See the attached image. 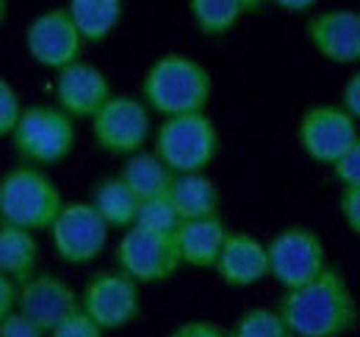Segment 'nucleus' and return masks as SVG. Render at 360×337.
I'll use <instances>...</instances> for the list:
<instances>
[{"mask_svg":"<svg viewBox=\"0 0 360 337\" xmlns=\"http://www.w3.org/2000/svg\"><path fill=\"white\" fill-rule=\"evenodd\" d=\"M341 111H347L352 119L360 117V75H349V81L344 84V91H341Z\"/></svg>","mask_w":360,"mask_h":337,"instance_id":"2f4dec72","label":"nucleus"},{"mask_svg":"<svg viewBox=\"0 0 360 337\" xmlns=\"http://www.w3.org/2000/svg\"><path fill=\"white\" fill-rule=\"evenodd\" d=\"M3 20H6V3L0 0V25H3Z\"/></svg>","mask_w":360,"mask_h":337,"instance_id":"f704fd0d","label":"nucleus"},{"mask_svg":"<svg viewBox=\"0 0 360 337\" xmlns=\"http://www.w3.org/2000/svg\"><path fill=\"white\" fill-rule=\"evenodd\" d=\"M136 230H144V232H158V235H175V230L180 227V218L172 202L167 197H158V199H144L139 202V211L134 218Z\"/></svg>","mask_w":360,"mask_h":337,"instance_id":"b1692460","label":"nucleus"},{"mask_svg":"<svg viewBox=\"0 0 360 337\" xmlns=\"http://www.w3.org/2000/svg\"><path fill=\"white\" fill-rule=\"evenodd\" d=\"M64 208L58 185L37 166H17L0 177V224L25 232L50 230Z\"/></svg>","mask_w":360,"mask_h":337,"instance_id":"7ed1b4c3","label":"nucleus"},{"mask_svg":"<svg viewBox=\"0 0 360 337\" xmlns=\"http://www.w3.org/2000/svg\"><path fill=\"white\" fill-rule=\"evenodd\" d=\"M25 44L37 64L56 72L75 64L84 50V39L75 31L67 8H50L39 14L25 31Z\"/></svg>","mask_w":360,"mask_h":337,"instance_id":"f8f14e48","label":"nucleus"},{"mask_svg":"<svg viewBox=\"0 0 360 337\" xmlns=\"http://www.w3.org/2000/svg\"><path fill=\"white\" fill-rule=\"evenodd\" d=\"M255 8H261V3H252V0H191L188 3L194 25L205 37H222L247 11H255Z\"/></svg>","mask_w":360,"mask_h":337,"instance_id":"5701e85b","label":"nucleus"},{"mask_svg":"<svg viewBox=\"0 0 360 337\" xmlns=\"http://www.w3.org/2000/svg\"><path fill=\"white\" fill-rule=\"evenodd\" d=\"M50 238H53V249L64 263L81 265L103 254L108 241V227L91 205L72 202V205H64L53 218Z\"/></svg>","mask_w":360,"mask_h":337,"instance_id":"9b49d317","label":"nucleus"},{"mask_svg":"<svg viewBox=\"0 0 360 337\" xmlns=\"http://www.w3.org/2000/svg\"><path fill=\"white\" fill-rule=\"evenodd\" d=\"M53 337H103V329L91 321L89 315H84L81 312V307L72 312V315H67L53 332Z\"/></svg>","mask_w":360,"mask_h":337,"instance_id":"bb28decb","label":"nucleus"},{"mask_svg":"<svg viewBox=\"0 0 360 337\" xmlns=\"http://www.w3.org/2000/svg\"><path fill=\"white\" fill-rule=\"evenodd\" d=\"M219 152V133L208 114L172 117L158 127L155 155L172 174H202Z\"/></svg>","mask_w":360,"mask_h":337,"instance_id":"20e7f679","label":"nucleus"},{"mask_svg":"<svg viewBox=\"0 0 360 337\" xmlns=\"http://www.w3.org/2000/svg\"><path fill=\"white\" fill-rule=\"evenodd\" d=\"M308 39L316 53L333 64L360 61V14L352 8L319 11L308 22Z\"/></svg>","mask_w":360,"mask_h":337,"instance_id":"4468645a","label":"nucleus"},{"mask_svg":"<svg viewBox=\"0 0 360 337\" xmlns=\"http://www.w3.org/2000/svg\"><path fill=\"white\" fill-rule=\"evenodd\" d=\"M14 301H17V285L8 282L6 277H0V321L14 312Z\"/></svg>","mask_w":360,"mask_h":337,"instance_id":"473e14b6","label":"nucleus"},{"mask_svg":"<svg viewBox=\"0 0 360 337\" xmlns=\"http://www.w3.org/2000/svg\"><path fill=\"white\" fill-rule=\"evenodd\" d=\"M67 14L81 34L84 44L103 42L122 20V3L120 0H72L67 6Z\"/></svg>","mask_w":360,"mask_h":337,"instance_id":"412c9836","label":"nucleus"},{"mask_svg":"<svg viewBox=\"0 0 360 337\" xmlns=\"http://www.w3.org/2000/svg\"><path fill=\"white\" fill-rule=\"evenodd\" d=\"M120 180L134 191V197L139 202H144V199L167 197L175 174L158 161L155 152H136L125 161Z\"/></svg>","mask_w":360,"mask_h":337,"instance_id":"aec40b11","label":"nucleus"},{"mask_svg":"<svg viewBox=\"0 0 360 337\" xmlns=\"http://www.w3.org/2000/svg\"><path fill=\"white\" fill-rule=\"evenodd\" d=\"M56 97H58V111H64L70 119L72 117H94L111 97V84L105 72L97 67L75 61L64 67L56 78Z\"/></svg>","mask_w":360,"mask_h":337,"instance_id":"2eb2a0df","label":"nucleus"},{"mask_svg":"<svg viewBox=\"0 0 360 337\" xmlns=\"http://www.w3.org/2000/svg\"><path fill=\"white\" fill-rule=\"evenodd\" d=\"M225 235L227 230L219 216L197 218V221H180V227L175 230L180 263L194 265V268H214L219 249L225 244Z\"/></svg>","mask_w":360,"mask_h":337,"instance_id":"f3484780","label":"nucleus"},{"mask_svg":"<svg viewBox=\"0 0 360 337\" xmlns=\"http://www.w3.org/2000/svg\"><path fill=\"white\" fill-rule=\"evenodd\" d=\"M11 144L17 155L31 166L58 164L72 152L75 125L56 105H31L22 108L11 133Z\"/></svg>","mask_w":360,"mask_h":337,"instance_id":"39448f33","label":"nucleus"},{"mask_svg":"<svg viewBox=\"0 0 360 337\" xmlns=\"http://www.w3.org/2000/svg\"><path fill=\"white\" fill-rule=\"evenodd\" d=\"M208 100H211L208 70L183 53H167L155 58L144 72L141 105L164 114L167 119L186 114H205Z\"/></svg>","mask_w":360,"mask_h":337,"instance_id":"f03ea898","label":"nucleus"},{"mask_svg":"<svg viewBox=\"0 0 360 337\" xmlns=\"http://www.w3.org/2000/svg\"><path fill=\"white\" fill-rule=\"evenodd\" d=\"M91 208L105 221V227H120V230L128 227L131 230L136 211H139V199L120 177H108V180H100L94 185Z\"/></svg>","mask_w":360,"mask_h":337,"instance_id":"4be33fe9","label":"nucleus"},{"mask_svg":"<svg viewBox=\"0 0 360 337\" xmlns=\"http://www.w3.org/2000/svg\"><path fill=\"white\" fill-rule=\"evenodd\" d=\"M338 208H341V218L347 221V227L352 232H360V188H344Z\"/></svg>","mask_w":360,"mask_h":337,"instance_id":"c85d7f7f","label":"nucleus"},{"mask_svg":"<svg viewBox=\"0 0 360 337\" xmlns=\"http://www.w3.org/2000/svg\"><path fill=\"white\" fill-rule=\"evenodd\" d=\"M117 271L131 277L136 285H155L169 279L180 265L175 235H158L131 227L117 244Z\"/></svg>","mask_w":360,"mask_h":337,"instance_id":"0eeeda50","label":"nucleus"},{"mask_svg":"<svg viewBox=\"0 0 360 337\" xmlns=\"http://www.w3.org/2000/svg\"><path fill=\"white\" fill-rule=\"evenodd\" d=\"M333 174L341 183V188H360V144H355L352 150H347L333 164Z\"/></svg>","mask_w":360,"mask_h":337,"instance_id":"cd10ccee","label":"nucleus"},{"mask_svg":"<svg viewBox=\"0 0 360 337\" xmlns=\"http://www.w3.org/2000/svg\"><path fill=\"white\" fill-rule=\"evenodd\" d=\"M291 337H341L355 326L358 307L338 268H324L297 291H285L277 310Z\"/></svg>","mask_w":360,"mask_h":337,"instance_id":"f257e3e1","label":"nucleus"},{"mask_svg":"<svg viewBox=\"0 0 360 337\" xmlns=\"http://www.w3.org/2000/svg\"><path fill=\"white\" fill-rule=\"evenodd\" d=\"M91 136L94 144L111 155H136L150 138V114L141 100L111 94L91 117Z\"/></svg>","mask_w":360,"mask_h":337,"instance_id":"6e6552de","label":"nucleus"},{"mask_svg":"<svg viewBox=\"0 0 360 337\" xmlns=\"http://www.w3.org/2000/svg\"><path fill=\"white\" fill-rule=\"evenodd\" d=\"M280 8H291V11H305V8H314V0H277Z\"/></svg>","mask_w":360,"mask_h":337,"instance_id":"72a5a7b5","label":"nucleus"},{"mask_svg":"<svg viewBox=\"0 0 360 337\" xmlns=\"http://www.w3.org/2000/svg\"><path fill=\"white\" fill-rule=\"evenodd\" d=\"M227 337H291L274 310H247L238 315Z\"/></svg>","mask_w":360,"mask_h":337,"instance_id":"393cba45","label":"nucleus"},{"mask_svg":"<svg viewBox=\"0 0 360 337\" xmlns=\"http://www.w3.org/2000/svg\"><path fill=\"white\" fill-rule=\"evenodd\" d=\"M266 260H269V274L285 291H297L308 285L327 268L324 241L311 227H288L277 232L266 246Z\"/></svg>","mask_w":360,"mask_h":337,"instance_id":"423d86ee","label":"nucleus"},{"mask_svg":"<svg viewBox=\"0 0 360 337\" xmlns=\"http://www.w3.org/2000/svg\"><path fill=\"white\" fill-rule=\"evenodd\" d=\"M0 337H45V332H39L31 321H25L20 312H8L0 321Z\"/></svg>","mask_w":360,"mask_h":337,"instance_id":"c756f323","label":"nucleus"},{"mask_svg":"<svg viewBox=\"0 0 360 337\" xmlns=\"http://www.w3.org/2000/svg\"><path fill=\"white\" fill-rule=\"evenodd\" d=\"M78 307L103 332L122 329L139 315V285L122 271H97L89 277Z\"/></svg>","mask_w":360,"mask_h":337,"instance_id":"1a4fd4ad","label":"nucleus"},{"mask_svg":"<svg viewBox=\"0 0 360 337\" xmlns=\"http://www.w3.org/2000/svg\"><path fill=\"white\" fill-rule=\"evenodd\" d=\"M169 337H227V332L211 321H188V324H180Z\"/></svg>","mask_w":360,"mask_h":337,"instance_id":"7c9ffc66","label":"nucleus"},{"mask_svg":"<svg viewBox=\"0 0 360 337\" xmlns=\"http://www.w3.org/2000/svg\"><path fill=\"white\" fill-rule=\"evenodd\" d=\"M20 114H22L20 94L14 91V86L6 84V81L0 78V138H6V136L14 133Z\"/></svg>","mask_w":360,"mask_h":337,"instance_id":"a878e982","label":"nucleus"},{"mask_svg":"<svg viewBox=\"0 0 360 337\" xmlns=\"http://www.w3.org/2000/svg\"><path fill=\"white\" fill-rule=\"evenodd\" d=\"M14 307L39 332H53L67 315L78 310V296L56 274H31L17 288Z\"/></svg>","mask_w":360,"mask_h":337,"instance_id":"ddd939ff","label":"nucleus"},{"mask_svg":"<svg viewBox=\"0 0 360 337\" xmlns=\"http://www.w3.org/2000/svg\"><path fill=\"white\" fill-rule=\"evenodd\" d=\"M39 260V244L34 232L3 227L0 224V277H6L14 285H22Z\"/></svg>","mask_w":360,"mask_h":337,"instance_id":"6ab92c4d","label":"nucleus"},{"mask_svg":"<svg viewBox=\"0 0 360 337\" xmlns=\"http://www.w3.org/2000/svg\"><path fill=\"white\" fill-rule=\"evenodd\" d=\"M167 199L172 202L180 221L211 218L219 211V188L208 174H175Z\"/></svg>","mask_w":360,"mask_h":337,"instance_id":"a211bd4d","label":"nucleus"},{"mask_svg":"<svg viewBox=\"0 0 360 337\" xmlns=\"http://www.w3.org/2000/svg\"><path fill=\"white\" fill-rule=\"evenodd\" d=\"M214 268L230 288H250L269 277L266 246L250 232H227Z\"/></svg>","mask_w":360,"mask_h":337,"instance_id":"dca6fc26","label":"nucleus"},{"mask_svg":"<svg viewBox=\"0 0 360 337\" xmlns=\"http://www.w3.org/2000/svg\"><path fill=\"white\" fill-rule=\"evenodd\" d=\"M297 138L311 161L333 166L347 150L360 144L358 119H352L338 105H314L302 114Z\"/></svg>","mask_w":360,"mask_h":337,"instance_id":"9d476101","label":"nucleus"}]
</instances>
